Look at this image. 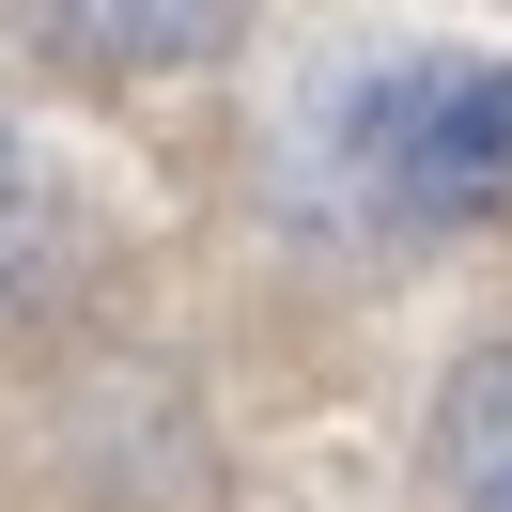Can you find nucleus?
<instances>
[{
    "instance_id": "nucleus-1",
    "label": "nucleus",
    "mask_w": 512,
    "mask_h": 512,
    "mask_svg": "<svg viewBox=\"0 0 512 512\" xmlns=\"http://www.w3.org/2000/svg\"><path fill=\"white\" fill-rule=\"evenodd\" d=\"M342 218H388V233H466L512 202V63H373L326 94L311 125Z\"/></svg>"
},
{
    "instance_id": "nucleus-2",
    "label": "nucleus",
    "mask_w": 512,
    "mask_h": 512,
    "mask_svg": "<svg viewBox=\"0 0 512 512\" xmlns=\"http://www.w3.org/2000/svg\"><path fill=\"white\" fill-rule=\"evenodd\" d=\"M16 16L78 78H171V63H218L249 32V0H16Z\"/></svg>"
},
{
    "instance_id": "nucleus-3",
    "label": "nucleus",
    "mask_w": 512,
    "mask_h": 512,
    "mask_svg": "<svg viewBox=\"0 0 512 512\" xmlns=\"http://www.w3.org/2000/svg\"><path fill=\"white\" fill-rule=\"evenodd\" d=\"M435 466L466 512H512V342H481L466 373L435 388Z\"/></svg>"
},
{
    "instance_id": "nucleus-4",
    "label": "nucleus",
    "mask_w": 512,
    "mask_h": 512,
    "mask_svg": "<svg viewBox=\"0 0 512 512\" xmlns=\"http://www.w3.org/2000/svg\"><path fill=\"white\" fill-rule=\"evenodd\" d=\"M63 249H78V233H63V171L16 140V109H0V311L63 280Z\"/></svg>"
}]
</instances>
